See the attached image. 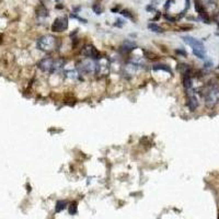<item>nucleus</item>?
Wrapping results in <instances>:
<instances>
[{
  "mask_svg": "<svg viewBox=\"0 0 219 219\" xmlns=\"http://www.w3.org/2000/svg\"><path fill=\"white\" fill-rule=\"evenodd\" d=\"M183 41H184L189 46L192 47L193 54L195 55L196 57L200 58V59H204L205 55H206V49H205L204 44L202 43L200 41L192 37V36H184V37H183Z\"/></svg>",
  "mask_w": 219,
  "mask_h": 219,
  "instance_id": "nucleus-2",
  "label": "nucleus"
},
{
  "mask_svg": "<svg viewBox=\"0 0 219 219\" xmlns=\"http://www.w3.org/2000/svg\"><path fill=\"white\" fill-rule=\"evenodd\" d=\"M183 86L185 88V90H191L192 89V78L190 75H183Z\"/></svg>",
  "mask_w": 219,
  "mask_h": 219,
  "instance_id": "nucleus-12",
  "label": "nucleus"
},
{
  "mask_svg": "<svg viewBox=\"0 0 219 219\" xmlns=\"http://www.w3.org/2000/svg\"><path fill=\"white\" fill-rule=\"evenodd\" d=\"M187 106L191 111H195L198 106V101H197V98L195 96V94L193 93L192 89L191 90H187Z\"/></svg>",
  "mask_w": 219,
  "mask_h": 219,
  "instance_id": "nucleus-9",
  "label": "nucleus"
},
{
  "mask_svg": "<svg viewBox=\"0 0 219 219\" xmlns=\"http://www.w3.org/2000/svg\"><path fill=\"white\" fill-rule=\"evenodd\" d=\"M82 55H83L85 57L89 58V59H93V60H96V59H99V58L101 57L100 52H99L93 45H91V44L86 45V46L83 47V49H82Z\"/></svg>",
  "mask_w": 219,
  "mask_h": 219,
  "instance_id": "nucleus-7",
  "label": "nucleus"
},
{
  "mask_svg": "<svg viewBox=\"0 0 219 219\" xmlns=\"http://www.w3.org/2000/svg\"><path fill=\"white\" fill-rule=\"evenodd\" d=\"M77 71L82 75H92L95 73V60L91 59H82L77 65Z\"/></svg>",
  "mask_w": 219,
  "mask_h": 219,
  "instance_id": "nucleus-4",
  "label": "nucleus"
},
{
  "mask_svg": "<svg viewBox=\"0 0 219 219\" xmlns=\"http://www.w3.org/2000/svg\"><path fill=\"white\" fill-rule=\"evenodd\" d=\"M189 8H190V0H185V9H184V11L182 12V15H184L186 11L189 10ZM182 15H181V17H182Z\"/></svg>",
  "mask_w": 219,
  "mask_h": 219,
  "instance_id": "nucleus-19",
  "label": "nucleus"
},
{
  "mask_svg": "<svg viewBox=\"0 0 219 219\" xmlns=\"http://www.w3.org/2000/svg\"><path fill=\"white\" fill-rule=\"evenodd\" d=\"M152 69H153V71H158V70H163V71L170 72V73L172 72V70L167 66V65H161V64H159V65H155V66L152 67Z\"/></svg>",
  "mask_w": 219,
  "mask_h": 219,
  "instance_id": "nucleus-13",
  "label": "nucleus"
},
{
  "mask_svg": "<svg viewBox=\"0 0 219 219\" xmlns=\"http://www.w3.org/2000/svg\"><path fill=\"white\" fill-rule=\"evenodd\" d=\"M219 102V89L217 87H211L205 94V103L208 107H214Z\"/></svg>",
  "mask_w": 219,
  "mask_h": 219,
  "instance_id": "nucleus-5",
  "label": "nucleus"
},
{
  "mask_svg": "<svg viewBox=\"0 0 219 219\" xmlns=\"http://www.w3.org/2000/svg\"><path fill=\"white\" fill-rule=\"evenodd\" d=\"M92 10L94 11L96 15H101L102 12H103V8H102V6L100 5V2L98 1V2H95L94 5L92 6Z\"/></svg>",
  "mask_w": 219,
  "mask_h": 219,
  "instance_id": "nucleus-16",
  "label": "nucleus"
},
{
  "mask_svg": "<svg viewBox=\"0 0 219 219\" xmlns=\"http://www.w3.org/2000/svg\"><path fill=\"white\" fill-rule=\"evenodd\" d=\"M67 206V202L66 200H58L57 204H56V213L62 211V209H65Z\"/></svg>",
  "mask_w": 219,
  "mask_h": 219,
  "instance_id": "nucleus-15",
  "label": "nucleus"
},
{
  "mask_svg": "<svg viewBox=\"0 0 219 219\" xmlns=\"http://www.w3.org/2000/svg\"><path fill=\"white\" fill-rule=\"evenodd\" d=\"M68 28V20L67 18H57L52 24V31L53 32H62Z\"/></svg>",
  "mask_w": 219,
  "mask_h": 219,
  "instance_id": "nucleus-8",
  "label": "nucleus"
},
{
  "mask_svg": "<svg viewBox=\"0 0 219 219\" xmlns=\"http://www.w3.org/2000/svg\"><path fill=\"white\" fill-rule=\"evenodd\" d=\"M47 15H48L47 9L45 8V6L41 3V5L38 6L37 10H36V17H37V20L38 21H44V20L47 18Z\"/></svg>",
  "mask_w": 219,
  "mask_h": 219,
  "instance_id": "nucleus-10",
  "label": "nucleus"
},
{
  "mask_svg": "<svg viewBox=\"0 0 219 219\" xmlns=\"http://www.w3.org/2000/svg\"><path fill=\"white\" fill-rule=\"evenodd\" d=\"M110 72V62L107 58L101 56L95 60V73L100 76H107Z\"/></svg>",
  "mask_w": 219,
  "mask_h": 219,
  "instance_id": "nucleus-6",
  "label": "nucleus"
},
{
  "mask_svg": "<svg viewBox=\"0 0 219 219\" xmlns=\"http://www.w3.org/2000/svg\"><path fill=\"white\" fill-rule=\"evenodd\" d=\"M57 40L52 36V35H44L42 37L38 38L37 41V48L40 51L45 53L52 52L54 48L56 47Z\"/></svg>",
  "mask_w": 219,
  "mask_h": 219,
  "instance_id": "nucleus-3",
  "label": "nucleus"
},
{
  "mask_svg": "<svg viewBox=\"0 0 219 219\" xmlns=\"http://www.w3.org/2000/svg\"><path fill=\"white\" fill-rule=\"evenodd\" d=\"M173 1H174V0H168V1H167V2H166V9H169V8H170V6H171V2H173Z\"/></svg>",
  "mask_w": 219,
  "mask_h": 219,
  "instance_id": "nucleus-20",
  "label": "nucleus"
},
{
  "mask_svg": "<svg viewBox=\"0 0 219 219\" xmlns=\"http://www.w3.org/2000/svg\"><path fill=\"white\" fill-rule=\"evenodd\" d=\"M135 47H136V45H135L134 42L126 41V42H124V44H123V46H122V48H121V51L124 52V53H129L130 51H133Z\"/></svg>",
  "mask_w": 219,
  "mask_h": 219,
  "instance_id": "nucleus-11",
  "label": "nucleus"
},
{
  "mask_svg": "<svg viewBox=\"0 0 219 219\" xmlns=\"http://www.w3.org/2000/svg\"><path fill=\"white\" fill-rule=\"evenodd\" d=\"M148 28H149V30L150 31H152V32H156V33H162L163 32V30H162L161 26H159L157 23H150L149 25H148Z\"/></svg>",
  "mask_w": 219,
  "mask_h": 219,
  "instance_id": "nucleus-14",
  "label": "nucleus"
},
{
  "mask_svg": "<svg viewBox=\"0 0 219 219\" xmlns=\"http://www.w3.org/2000/svg\"><path fill=\"white\" fill-rule=\"evenodd\" d=\"M68 211L70 215H75L77 213V204L76 203H72L69 207H68Z\"/></svg>",
  "mask_w": 219,
  "mask_h": 219,
  "instance_id": "nucleus-17",
  "label": "nucleus"
},
{
  "mask_svg": "<svg viewBox=\"0 0 219 219\" xmlns=\"http://www.w3.org/2000/svg\"><path fill=\"white\" fill-rule=\"evenodd\" d=\"M121 13H122L123 15H125V17H127V18H129V19H132V20L134 19V17H133L132 15H130V12H129V11H127V10H123V11H122Z\"/></svg>",
  "mask_w": 219,
  "mask_h": 219,
  "instance_id": "nucleus-18",
  "label": "nucleus"
},
{
  "mask_svg": "<svg viewBox=\"0 0 219 219\" xmlns=\"http://www.w3.org/2000/svg\"><path fill=\"white\" fill-rule=\"evenodd\" d=\"M65 65V60L59 58V59H54L52 57H46L43 58L41 62L37 64V67L44 72H56L58 70H60Z\"/></svg>",
  "mask_w": 219,
  "mask_h": 219,
  "instance_id": "nucleus-1",
  "label": "nucleus"
}]
</instances>
